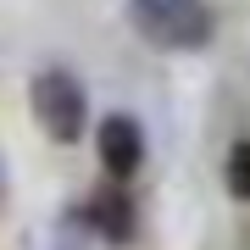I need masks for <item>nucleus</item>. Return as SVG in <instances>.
<instances>
[{
	"instance_id": "nucleus-3",
	"label": "nucleus",
	"mask_w": 250,
	"mask_h": 250,
	"mask_svg": "<svg viewBox=\"0 0 250 250\" xmlns=\"http://www.w3.org/2000/svg\"><path fill=\"white\" fill-rule=\"evenodd\" d=\"M95 156H100V167H106V178L128 184V178L145 167V128H139L128 111L100 117V128H95Z\"/></svg>"
},
{
	"instance_id": "nucleus-2",
	"label": "nucleus",
	"mask_w": 250,
	"mask_h": 250,
	"mask_svg": "<svg viewBox=\"0 0 250 250\" xmlns=\"http://www.w3.org/2000/svg\"><path fill=\"white\" fill-rule=\"evenodd\" d=\"M211 28L206 0H134V34L156 50H200Z\"/></svg>"
},
{
	"instance_id": "nucleus-4",
	"label": "nucleus",
	"mask_w": 250,
	"mask_h": 250,
	"mask_svg": "<svg viewBox=\"0 0 250 250\" xmlns=\"http://www.w3.org/2000/svg\"><path fill=\"white\" fill-rule=\"evenodd\" d=\"M89 217H95L100 245H128V239L139 233V211H134V200H128L123 189H106V195H95V200H89Z\"/></svg>"
},
{
	"instance_id": "nucleus-7",
	"label": "nucleus",
	"mask_w": 250,
	"mask_h": 250,
	"mask_svg": "<svg viewBox=\"0 0 250 250\" xmlns=\"http://www.w3.org/2000/svg\"><path fill=\"white\" fill-rule=\"evenodd\" d=\"M6 195H11V178H6V161H0V206H6Z\"/></svg>"
},
{
	"instance_id": "nucleus-6",
	"label": "nucleus",
	"mask_w": 250,
	"mask_h": 250,
	"mask_svg": "<svg viewBox=\"0 0 250 250\" xmlns=\"http://www.w3.org/2000/svg\"><path fill=\"white\" fill-rule=\"evenodd\" d=\"M223 184H228L233 200L250 206V139H239V145L228 150V161H223Z\"/></svg>"
},
{
	"instance_id": "nucleus-1",
	"label": "nucleus",
	"mask_w": 250,
	"mask_h": 250,
	"mask_svg": "<svg viewBox=\"0 0 250 250\" xmlns=\"http://www.w3.org/2000/svg\"><path fill=\"white\" fill-rule=\"evenodd\" d=\"M28 106H34V123L50 145H78L89 128V89L67 67H39L28 83Z\"/></svg>"
},
{
	"instance_id": "nucleus-5",
	"label": "nucleus",
	"mask_w": 250,
	"mask_h": 250,
	"mask_svg": "<svg viewBox=\"0 0 250 250\" xmlns=\"http://www.w3.org/2000/svg\"><path fill=\"white\" fill-rule=\"evenodd\" d=\"M95 245H100V233H95L89 206H72V211L56 217V245L50 250H95Z\"/></svg>"
}]
</instances>
